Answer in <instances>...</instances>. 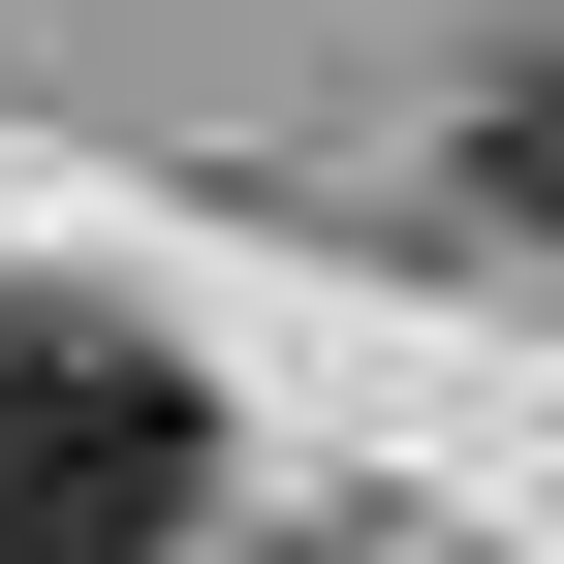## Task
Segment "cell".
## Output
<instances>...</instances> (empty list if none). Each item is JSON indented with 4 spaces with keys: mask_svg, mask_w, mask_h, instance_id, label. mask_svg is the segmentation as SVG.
Returning <instances> with one entry per match:
<instances>
[{
    "mask_svg": "<svg viewBox=\"0 0 564 564\" xmlns=\"http://www.w3.org/2000/svg\"><path fill=\"white\" fill-rule=\"evenodd\" d=\"M220 533V408L158 314L95 282H0V564H188Z\"/></svg>",
    "mask_w": 564,
    "mask_h": 564,
    "instance_id": "6da1fadb",
    "label": "cell"
},
{
    "mask_svg": "<svg viewBox=\"0 0 564 564\" xmlns=\"http://www.w3.org/2000/svg\"><path fill=\"white\" fill-rule=\"evenodd\" d=\"M470 220H533V251H564V32L502 63V95H470Z\"/></svg>",
    "mask_w": 564,
    "mask_h": 564,
    "instance_id": "7a4b0ae2",
    "label": "cell"
}]
</instances>
